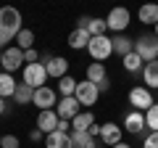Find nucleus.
Returning a JSON list of instances; mask_svg holds the SVG:
<instances>
[{
    "instance_id": "1",
    "label": "nucleus",
    "mask_w": 158,
    "mask_h": 148,
    "mask_svg": "<svg viewBox=\"0 0 158 148\" xmlns=\"http://www.w3.org/2000/svg\"><path fill=\"white\" fill-rule=\"evenodd\" d=\"M21 13L13 6H3L0 8V50H6V42L16 40L21 32Z\"/></svg>"
},
{
    "instance_id": "2",
    "label": "nucleus",
    "mask_w": 158,
    "mask_h": 148,
    "mask_svg": "<svg viewBox=\"0 0 158 148\" xmlns=\"http://www.w3.org/2000/svg\"><path fill=\"white\" fill-rule=\"evenodd\" d=\"M87 53H90V58L95 63H103L113 53V40L108 37V34H103V37H92L90 45H87Z\"/></svg>"
},
{
    "instance_id": "3",
    "label": "nucleus",
    "mask_w": 158,
    "mask_h": 148,
    "mask_svg": "<svg viewBox=\"0 0 158 148\" xmlns=\"http://www.w3.org/2000/svg\"><path fill=\"white\" fill-rule=\"evenodd\" d=\"M48 82V69L45 63H27L24 66V85H29L32 90H40V87H45Z\"/></svg>"
},
{
    "instance_id": "4",
    "label": "nucleus",
    "mask_w": 158,
    "mask_h": 148,
    "mask_svg": "<svg viewBox=\"0 0 158 148\" xmlns=\"http://www.w3.org/2000/svg\"><path fill=\"white\" fill-rule=\"evenodd\" d=\"M135 53H137V56H140L145 63L158 61V37H150V34H142V37H137V42H135Z\"/></svg>"
},
{
    "instance_id": "5",
    "label": "nucleus",
    "mask_w": 158,
    "mask_h": 148,
    "mask_svg": "<svg viewBox=\"0 0 158 148\" xmlns=\"http://www.w3.org/2000/svg\"><path fill=\"white\" fill-rule=\"evenodd\" d=\"M129 21H132V16H129V11H127L124 6L111 8V11H108V16H106L108 29H111V32H116V34H121V32H124V29L129 27Z\"/></svg>"
},
{
    "instance_id": "6",
    "label": "nucleus",
    "mask_w": 158,
    "mask_h": 148,
    "mask_svg": "<svg viewBox=\"0 0 158 148\" xmlns=\"http://www.w3.org/2000/svg\"><path fill=\"white\" fill-rule=\"evenodd\" d=\"M24 63H27L24 61V50L16 48V45L6 48V50L0 53V66H3V72H8V74H13L16 69H21Z\"/></svg>"
},
{
    "instance_id": "7",
    "label": "nucleus",
    "mask_w": 158,
    "mask_h": 148,
    "mask_svg": "<svg viewBox=\"0 0 158 148\" xmlns=\"http://www.w3.org/2000/svg\"><path fill=\"white\" fill-rule=\"evenodd\" d=\"M129 106H132V111H142V114H145L148 108H153V95H150V90H148L145 85L132 87V90H129Z\"/></svg>"
},
{
    "instance_id": "8",
    "label": "nucleus",
    "mask_w": 158,
    "mask_h": 148,
    "mask_svg": "<svg viewBox=\"0 0 158 148\" xmlns=\"http://www.w3.org/2000/svg\"><path fill=\"white\" fill-rule=\"evenodd\" d=\"M74 98L79 101V106H95V101L100 98V90H98V85H92L90 80H82V82L77 85Z\"/></svg>"
},
{
    "instance_id": "9",
    "label": "nucleus",
    "mask_w": 158,
    "mask_h": 148,
    "mask_svg": "<svg viewBox=\"0 0 158 148\" xmlns=\"http://www.w3.org/2000/svg\"><path fill=\"white\" fill-rule=\"evenodd\" d=\"M40 63H45L48 69V77H56V80H63L69 74V61L63 56H42Z\"/></svg>"
},
{
    "instance_id": "10",
    "label": "nucleus",
    "mask_w": 158,
    "mask_h": 148,
    "mask_svg": "<svg viewBox=\"0 0 158 148\" xmlns=\"http://www.w3.org/2000/svg\"><path fill=\"white\" fill-rule=\"evenodd\" d=\"M34 106L40 108V111H53V108L58 106V95H56V90L53 87H40V90H34Z\"/></svg>"
},
{
    "instance_id": "11",
    "label": "nucleus",
    "mask_w": 158,
    "mask_h": 148,
    "mask_svg": "<svg viewBox=\"0 0 158 148\" xmlns=\"http://www.w3.org/2000/svg\"><path fill=\"white\" fill-rule=\"evenodd\" d=\"M77 27H79V29H87L90 37H103V34L108 32L106 19H95V16H82V19L77 21Z\"/></svg>"
},
{
    "instance_id": "12",
    "label": "nucleus",
    "mask_w": 158,
    "mask_h": 148,
    "mask_svg": "<svg viewBox=\"0 0 158 148\" xmlns=\"http://www.w3.org/2000/svg\"><path fill=\"white\" fill-rule=\"evenodd\" d=\"M58 122H61V116L56 114V108L53 111H40L37 114V130L42 135H50V132L58 130Z\"/></svg>"
},
{
    "instance_id": "13",
    "label": "nucleus",
    "mask_w": 158,
    "mask_h": 148,
    "mask_svg": "<svg viewBox=\"0 0 158 148\" xmlns=\"http://www.w3.org/2000/svg\"><path fill=\"white\" fill-rule=\"evenodd\" d=\"M121 135H124V130H121L118 124H113V122H106V124H100V140L106 143L108 148L118 146V143H121Z\"/></svg>"
},
{
    "instance_id": "14",
    "label": "nucleus",
    "mask_w": 158,
    "mask_h": 148,
    "mask_svg": "<svg viewBox=\"0 0 158 148\" xmlns=\"http://www.w3.org/2000/svg\"><path fill=\"white\" fill-rule=\"evenodd\" d=\"M79 111H82V106H79V101L77 98H61V101H58V106H56V114L61 116V119H74V116L79 114Z\"/></svg>"
},
{
    "instance_id": "15",
    "label": "nucleus",
    "mask_w": 158,
    "mask_h": 148,
    "mask_svg": "<svg viewBox=\"0 0 158 148\" xmlns=\"http://www.w3.org/2000/svg\"><path fill=\"white\" fill-rule=\"evenodd\" d=\"M45 148H74L71 143V132H50V135H45Z\"/></svg>"
},
{
    "instance_id": "16",
    "label": "nucleus",
    "mask_w": 158,
    "mask_h": 148,
    "mask_svg": "<svg viewBox=\"0 0 158 148\" xmlns=\"http://www.w3.org/2000/svg\"><path fill=\"white\" fill-rule=\"evenodd\" d=\"M142 127H148V124H145V114H142V111H129V114L124 116V130H127V132L137 135V132H142Z\"/></svg>"
},
{
    "instance_id": "17",
    "label": "nucleus",
    "mask_w": 158,
    "mask_h": 148,
    "mask_svg": "<svg viewBox=\"0 0 158 148\" xmlns=\"http://www.w3.org/2000/svg\"><path fill=\"white\" fill-rule=\"evenodd\" d=\"M90 32L87 29H74L71 34H69V48H74V50H87V45H90Z\"/></svg>"
},
{
    "instance_id": "18",
    "label": "nucleus",
    "mask_w": 158,
    "mask_h": 148,
    "mask_svg": "<svg viewBox=\"0 0 158 148\" xmlns=\"http://www.w3.org/2000/svg\"><path fill=\"white\" fill-rule=\"evenodd\" d=\"M92 124H95L92 111H79V114L71 119V130H77V132H90Z\"/></svg>"
},
{
    "instance_id": "19",
    "label": "nucleus",
    "mask_w": 158,
    "mask_h": 148,
    "mask_svg": "<svg viewBox=\"0 0 158 148\" xmlns=\"http://www.w3.org/2000/svg\"><path fill=\"white\" fill-rule=\"evenodd\" d=\"M16 80H13V74L8 72H0V98H13L16 95Z\"/></svg>"
},
{
    "instance_id": "20",
    "label": "nucleus",
    "mask_w": 158,
    "mask_h": 148,
    "mask_svg": "<svg viewBox=\"0 0 158 148\" xmlns=\"http://www.w3.org/2000/svg\"><path fill=\"white\" fill-rule=\"evenodd\" d=\"M142 80H145V87L148 90H158V61H150L145 63V69H142Z\"/></svg>"
},
{
    "instance_id": "21",
    "label": "nucleus",
    "mask_w": 158,
    "mask_h": 148,
    "mask_svg": "<svg viewBox=\"0 0 158 148\" xmlns=\"http://www.w3.org/2000/svg\"><path fill=\"white\" fill-rule=\"evenodd\" d=\"M132 50H135V42H132L129 37H124V34H116V37H113V53H118V56L124 58V56H129Z\"/></svg>"
},
{
    "instance_id": "22",
    "label": "nucleus",
    "mask_w": 158,
    "mask_h": 148,
    "mask_svg": "<svg viewBox=\"0 0 158 148\" xmlns=\"http://www.w3.org/2000/svg\"><path fill=\"white\" fill-rule=\"evenodd\" d=\"M137 16H140L142 24H153V27H156V24H158V6H156V3H145Z\"/></svg>"
},
{
    "instance_id": "23",
    "label": "nucleus",
    "mask_w": 158,
    "mask_h": 148,
    "mask_svg": "<svg viewBox=\"0 0 158 148\" xmlns=\"http://www.w3.org/2000/svg\"><path fill=\"white\" fill-rule=\"evenodd\" d=\"M85 80H90L92 85H100L103 80H108L106 66H103V63H90V66H87V77H85Z\"/></svg>"
},
{
    "instance_id": "24",
    "label": "nucleus",
    "mask_w": 158,
    "mask_h": 148,
    "mask_svg": "<svg viewBox=\"0 0 158 148\" xmlns=\"http://www.w3.org/2000/svg\"><path fill=\"white\" fill-rule=\"evenodd\" d=\"M71 143H74V148H98V146H95V137H92L90 132H77V130H71Z\"/></svg>"
},
{
    "instance_id": "25",
    "label": "nucleus",
    "mask_w": 158,
    "mask_h": 148,
    "mask_svg": "<svg viewBox=\"0 0 158 148\" xmlns=\"http://www.w3.org/2000/svg\"><path fill=\"white\" fill-rule=\"evenodd\" d=\"M121 63H124V69H127V72H132V74H137V72H142V69H145V61H142L135 50H132L129 56L121 58Z\"/></svg>"
},
{
    "instance_id": "26",
    "label": "nucleus",
    "mask_w": 158,
    "mask_h": 148,
    "mask_svg": "<svg viewBox=\"0 0 158 148\" xmlns=\"http://www.w3.org/2000/svg\"><path fill=\"white\" fill-rule=\"evenodd\" d=\"M77 85H79V82L74 80L71 74H66L63 80H58V93H61L63 98H71L74 93H77Z\"/></svg>"
},
{
    "instance_id": "27",
    "label": "nucleus",
    "mask_w": 158,
    "mask_h": 148,
    "mask_svg": "<svg viewBox=\"0 0 158 148\" xmlns=\"http://www.w3.org/2000/svg\"><path fill=\"white\" fill-rule=\"evenodd\" d=\"M13 101H16L19 106H27V103L34 101V90H32L29 85H24V82H21V85L16 87V95H13Z\"/></svg>"
},
{
    "instance_id": "28",
    "label": "nucleus",
    "mask_w": 158,
    "mask_h": 148,
    "mask_svg": "<svg viewBox=\"0 0 158 148\" xmlns=\"http://www.w3.org/2000/svg\"><path fill=\"white\" fill-rule=\"evenodd\" d=\"M16 48H21L24 53L34 48V32H32V29H21V32H19V37H16Z\"/></svg>"
},
{
    "instance_id": "29",
    "label": "nucleus",
    "mask_w": 158,
    "mask_h": 148,
    "mask_svg": "<svg viewBox=\"0 0 158 148\" xmlns=\"http://www.w3.org/2000/svg\"><path fill=\"white\" fill-rule=\"evenodd\" d=\"M145 124L150 127V132H158V103H153V108L145 111Z\"/></svg>"
},
{
    "instance_id": "30",
    "label": "nucleus",
    "mask_w": 158,
    "mask_h": 148,
    "mask_svg": "<svg viewBox=\"0 0 158 148\" xmlns=\"http://www.w3.org/2000/svg\"><path fill=\"white\" fill-rule=\"evenodd\" d=\"M19 146H21V140L16 135H3V140H0V148H19Z\"/></svg>"
},
{
    "instance_id": "31",
    "label": "nucleus",
    "mask_w": 158,
    "mask_h": 148,
    "mask_svg": "<svg viewBox=\"0 0 158 148\" xmlns=\"http://www.w3.org/2000/svg\"><path fill=\"white\" fill-rule=\"evenodd\" d=\"M142 148H158V132H150L145 137V143H142Z\"/></svg>"
},
{
    "instance_id": "32",
    "label": "nucleus",
    "mask_w": 158,
    "mask_h": 148,
    "mask_svg": "<svg viewBox=\"0 0 158 148\" xmlns=\"http://www.w3.org/2000/svg\"><path fill=\"white\" fill-rule=\"evenodd\" d=\"M24 61H27V63H37V61H40V53L32 48V50H27V53H24Z\"/></svg>"
},
{
    "instance_id": "33",
    "label": "nucleus",
    "mask_w": 158,
    "mask_h": 148,
    "mask_svg": "<svg viewBox=\"0 0 158 148\" xmlns=\"http://www.w3.org/2000/svg\"><path fill=\"white\" fill-rule=\"evenodd\" d=\"M29 140H32V143H40V140H42V132H40L37 127H34V130L29 132Z\"/></svg>"
},
{
    "instance_id": "34",
    "label": "nucleus",
    "mask_w": 158,
    "mask_h": 148,
    "mask_svg": "<svg viewBox=\"0 0 158 148\" xmlns=\"http://www.w3.org/2000/svg\"><path fill=\"white\" fill-rule=\"evenodd\" d=\"M98 90H100V93H108V90H111V80H103L100 85H98Z\"/></svg>"
},
{
    "instance_id": "35",
    "label": "nucleus",
    "mask_w": 158,
    "mask_h": 148,
    "mask_svg": "<svg viewBox=\"0 0 158 148\" xmlns=\"http://www.w3.org/2000/svg\"><path fill=\"white\" fill-rule=\"evenodd\" d=\"M90 135H92V137H100V124H92V127H90Z\"/></svg>"
},
{
    "instance_id": "36",
    "label": "nucleus",
    "mask_w": 158,
    "mask_h": 148,
    "mask_svg": "<svg viewBox=\"0 0 158 148\" xmlns=\"http://www.w3.org/2000/svg\"><path fill=\"white\" fill-rule=\"evenodd\" d=\"M69 127H71V124H69L66 119H61V122H58V130H61V132H69Z\"/></svg>"
},
{
    "instance_id": "37",
    "label": "nucleus",
    "mask_w": 158,
    "mask_h": 148,
    "mask_svg": "<svg viewBox=\"0 0 158 148\" xmlns=\"http://www.w3.org/2000/svg\"><path fill=\"white\" fill-rule=\"evenodd\" d=\"M6 111H8V106H6V98H0V116L6 114Z\"/></svg>"
},
{
    "instance_id": "38",
    "label": "nucleus",
    "mask_w": 158,
    "mask_h": 148,
    "mask_svg": "<svg viewBox=\"0 0 158 148\" xmlns=\"http://www.w3.org/2000/svg\"><path fill=\"white\" fill-rule=\"evenodd\" d=\"M113 148H132V146H127V143H118V146H113Z\"/></svg>"
},
{
    "instance_id": "39",
    "label": "nucleus",
    "mask_w": 158,
    "mask_h": 148,
    "mask_svg": "<svg viewBox=\"0 0 158 148\" xmlns=\"http://www.w3.org/2000/svg\"><path fill=\"white\" fill-rule=\"evenodd\" d=\"M156 37H158V24H156Z\"/></svg>"
},
{
    "instance_id": "40",
    "label": "nucleus",
    "mask_w": 158,
    "mask_h": 148,
    "mask_svg": "<svg viewBox=\"0 0 158 148\" xmlns=\"http://www.w3.org/2000/svg\"><path fill=\"white\" fill-rule=\"evenodd\" d=\"M0 140H3V135H0Z\"/></svg>"
}]
</instances>
